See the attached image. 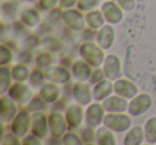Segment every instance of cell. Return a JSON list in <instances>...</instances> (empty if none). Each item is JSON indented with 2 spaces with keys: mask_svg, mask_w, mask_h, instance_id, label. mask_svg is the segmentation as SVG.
<instances>
[{
  "mask_svg": "<svg viewBox=\"0 0 156 145\" xmlns=\"http://www.w3.org/2000/svg\"><path fill=\"white\" fill-rule=\"evenodd\" d=\"M144 130L140 127L137 126L129 130L126 133L125 139H124V144L126 145H139L142 143L143 139H144Z\"/></svg>",
  "mask_w": 156,
  "mask_h": 145,
  "instance_id": "obj_22",
  "label": "cell"
},
{
  "mask_svg": "<svg viewBox=\"0 0 156 145\" xmlns=\"http://www.w3.org/2000/svg\"><path fill=\"white\" fill-rule=\"evenodd\" d=\"M18 136H15V134L12 132L10 134H5V136H2L1 139V144H20L18 142Z\"/></svg>",
  "mask_w": 156,
  "mask_h": 145,
  "instance_id": "obj_39",
  "label": "cell"
},
{
  "mask_svg": "<svg viewBox=\"0 0 156 145\" xmlns=\"http://www.w3.org/2000/svg\"><path fill=\"white\" fill-rule=\"evenodd\" d=\"M31 122H32V117L29 115V112L22 111L12 121L11 131L17 136H24L30 128Z\"/></svg>",
  "mask_w": 156,
  "mask_h": 145,
  "instance_id": "obj_5",
  "label": "cell"
},
{
  "mask_svg": "<svg viewBox=\"0 0 156 145\" xmlns=\"http://www.w3.org/2000/svg\"><path fill=\"white\" fill-rule=\"evenodd\" d=\"M115 92L118 95L126 98V99H132L138 93V88L134 82L127 80V79H117L113 83Z\"/></svg>",
  "mask_w": 156,
  "mask_h": 145,
  "instance_id": "obj_10",
  "label": "cell"
},
{
  "mask_svg": "<svg viewBox=\"0 0 156 145\" xmlns=\"http://www.w3.org/2000/svg\"><path fill=\"white\" fill-rule=\"evenodd\" d=\"M105 17L103 15V12L100 11H89L86 14V22L88 26L92 29H101L104 26Z\"/></svg>",
  "mask_w": 156,
  "mask_h": 145,
  "instance_id": "obj_24",
  "label": "cell"
},
{
  "mask_svg": "<svg viewBox=\"0 0 156 145\" xmlns=\"http://www.w3.org/2000/svg\"><path fill=\"white\" fill-rule=\"evenodd\" d=\"M37 65L40 67H47L50 65V63H51L52 61V58L51 56H50L48 52H42V54H40L39 56H37Z\"/></svg>",
  "mask_w": 156,
  "mask_h": 145,
  "instance_id": "obj_33",
  "label": "cell"
},
{
  "mask_svg": "<svg viewBox=\"0 0 156 145\" xmlns=\"http://www.w3.org/2000/svg\"><path fill=\"white\" fill-rule=\"evenodd\" d=\"M115 90L113 88V85L111 82V80H104L103 79L102 81H100L98 83H96L95 87H94L93 91H92V94H93V98L98 102H101V100L106 99L107 97L110 96V94L112 93V91Z\"/></svg>",
  "mask_w": 156,
  "mask_h": 145,
  "instance_id": "obj_18",
  "label": "cell"
},
{
  "mask_svg": "<svg viewBox=\"0 0 156 145\" xmlns=\"http://www.w3.org/2000/svg\"><path fill=\"white\" fill-rule=\"evenodd\" d=\"M102 12L106 22L110 24H119L123 18V12L122 8L119 3L112 2V1H107L102 5Z\"/></svg>",
  "mask_w": 156,
  "mask_h": 145,
  "instance_id": "obj_9",
  "label": "cell"
},
{
  "mask_svg": "<svg viewBox=\"0 0 156 145\" xmlns=\"http://www.w3.org/2000/svg\"><path fill=\"white\" fill-rule=\"evenodd\" d=\"M44 78H45V74H43V71L35 69L32 71V74L30 75V82L33 85H39L43 82Z\"/></svg>",
  "mask_w": 156,
  "mask_h": 145,
  "instance_id": "obj_35",
  "label": "cell"
},
{
  "mask_svg": "<svg viewBox=\"0 0 156 145\" xmlns=\"http://www.w3.org/2000/svg\"><path fill=\"white\" fill-rule=\"evenodd\" d=\"M49 129L54 138H60L66 131V119L60 112H54L48 116Z\"/></svg>",
  "mask_w": 156,
  "mask_h": 145,
  "instance_id": "obj_8",
  "label": "cell"
},
{
  "mask_svg": "<svg viewBox=\"0 0 156 145\" xmlns=\"http://www.w3.org/2000/svg\"><path fill=\"white\" fill-rule=\"evenodd\" d=\"M60 92V88L56 83H52L51 81V82L43 85L42 90L40 91V95L46 102H55L58 100Z\"/></svg>",
  "mask_w": 156,
  "mask_h": 145,
  "instance_id": "obj_21",
  "label": "cell"
},
{
  "mask_svg": "<svg viewBox=\"0 0 156 145\" xmlns=\"http://www.w3.org/2000/svg\"><path fill=\"white\" fill-rule=\"evenodd\" d=\"M48 128H49L48 119L43 113L37 112L32 115V126H31L32 133H34L40 139H43L47 134Z\"/></svg>",
  "mask_w": 156,
  "mask_h": 145,
  "instance_id": "obj_16",
  "label": "cell"
},
{
  "mask_svg": "<svg viewBox=\"0 0 156 145\" xmlns=\"http://www.w3.org/2000/svg\"><path fill=\"white\" fill-rule=\"evenodd\" d=\"M63 143L64 144L69 145H79L83 144V141L78 138V136L74 132H69V133H65V136H63Z\"/></svg>",
  "mask_w": 156,
  "mask_h": 145,
  "instance_id": "obj_34",
  "label": "cell"
},
{
  "mask_svg": "<svg viewBox=\"0 0 156 145\" xmlns=\"http://www.w3.org/2000/svg\"><path fill=\"white\" fill-rule=\"evenodd\" d=\"M152 106V98L147 94H140L132 98L130 102L128 104V113L135 116L143 114L147 112Z\"/></svg>",
  "mask_w": 156,
  "mask_h": 145,
  "instance_id": "obj_4",
  "label": "cell"
},
{
  "mask_svg": "<svg viewBox=\"0 0 156 145\" xmlns=\"http://www.w3.org/2000/svg\"><path fill=\"white\" fill-rule=\"evenodd\" d=\"M105 77L109 80L113 81L120 78L121 75V62L115 54H109L105 58L103 65Z\"/></svg>",
  "mask_w": 156,
  "mask_h": 145,
  "instance_id": "obj_6",
  "label": "cell"
},
{
  "mask_svg": "<svg viewBox=\"0 0 156 145\" xmlns=\"http://www.w3.org/2000/svg\"><path fill=\"white\" fill-rule=\"evenodd\" d=\"M29 1H35V0H29Z\"/></svg>",
  "mask_w": 156,
  "mask_h": 145,
  "instance_id": "obj_44",
  "label": "cell"
},
{
  "mask_svg": "<svg viewBox=\"0 0 156 145\" xmlns=\"http://www.w3.org/2000/svg\"><path fill=\"white\" fill-rule=\"evenodd\" d=\"M96 41L104 50L109 49L115 41V30L112 27L109 25L103 26L96 34Z\"/></svg>",
  "mask_w": 156,
  "mask_h": 145,
  "instance_id": "obj_17",
  "label": "cell"
},
{
  "mask_svg": "<svg viewBox=\"0 0 156 145\" xmlns=\"http://www.w3.org/2000/svg\"><path fill=\"white\" fill-rule=\"evenodd\" d=\"M98 3H100V0H78L77 8L80 11L89 12L94 7H96Z\"/></svg>",
  "mask_w": 156,
  "mask_h": 145,
  "instance_id": "obj_30",
  "label": "cell"
},
{
  "mask_svg": "<svg viewBox=\"0 0 156 145\" xmlns=\"http://www.w3.org/2000/svg\"><path fill=\"white\" fill-rule=\"evenodd\" d=\"M81 140L85 144H92L96 140V132H94L92 128H86L81 133Z\"/></svg>",
  "mask_w": 156,
  "mask_h": 145,
  "instance_id": "obj_31",
  "label": "cell"
},
{
  "mask_svg": "<svg viewBox=\"0 0 156 145\" xmlns=\"http://www.w3.org/2000/svg\"><path fill=\"white\" fill-rule=\"evenodd\" d=\"M62 19L69 28L75 31H80L85 29L86 26V17L80 12V10L67 9L62 13Z\"/></svg>",
  "mask_w": 156,
  "mask_h": 145,
  "instance_id": "obj_3",
  "label": "cell"
},
{
  "mask_svg": "<svg viewBox=\"0 0 156 145\" xmlns=\"http://www.w3.org/2000/svg\"><path fill=\"white\" fill-rule=\"evenodd\" d=\"M73 96L76 100L83 106L89 105L91 102L92 98H93V94H92L91 90H90L89 85L83 83V81L75 83L73 87Z\"/></svg>",
  "mask_w": 156,
  "mask_h": 145,
  "instance_id": "obj_15",
  "label": "cell"
},
{
  "mask_svg": "<svg viewBox=\"0 0 156 145\" xmlns=\"http://www.w3.org/2000/svg\"><path fill=\"white\" fill-rule=\"evenodd\" d=\"M103 48L100 45L88 42L81 45L80 47V54L86 62L89 63L93 67H100L104 63L105 56Z\"/></svg>",
  "mask_w": 156,
  "mask_h": 145,
  "instance_id": "obj_1",
  "label": "cell"
},
{
  "mask_svg": "<svg viewBox=\"0 0 156 145\" xmlns=\"http://www.w3.org/2000/svg\"><path fill=\"white\" fill-rule=\"evenodd\" d=\"M62 13H63V12L61 11L60 9L52 10L51 13H50V18H51L54 22H58V20L60 19L61 17H62Z\"/></svg>",
  "mask_w": 156,
  "mask_h": 145,
  "instance_id": "obj_42",
  "label": "cell"
},
{
  "mask_svg": "<svg viewBox=\"0 0 156 145\" xmlns=\"http://www.w3.org/2000/svg\"><path fill=\"white\" fill-rule=\"evenodd\" d=\"M119 5L125 11L129 12L133 11L136 7V1L135 0H117Z\"/></svg>",
  "mask_w": 156,
  "mask_h": 145,
  "instance_id": "obj_37",
  "label": "cell"
},
{
  "mask_svg": "<svg viewBox=\"0 0 156 145\" xmlns=\"http://www.w3.org/2000/svg\"><path fill=\"white\" fill-rule=\"evenodd\" d=\"M45 100L40 96H34L33 98H31V102L28 105V109L33 112H37V111H41L42 109L45 107Z\"/></svg>",
  "mask_w": 156,
  "mask_h": 145,
  "instance_id": "obj_29",
  "label": "cell"
},
{
  "mask_svg": "<svg viewBox=\"0 0 156 145\" xmlns=\"http://www.w3.org/2000/svg\"><path fill=\"white\" fill-rule=\"evenodd\" d=\"M78 0H60V5L65 9H71L77 5Z\"/></svg>",
  "mask_w": 156,
  "mask_h": 145,
  "instance_id": "obj_41",
  "label": "cell"
},
{
  "mask_svg": "<svg viewBox=\"0 0 156 145\" xmlns=\"http://www.w3.org/2000/svg\"><path fill=\"white\" fill-rule=\"evenodd\" d=\"M144 136L150 144L156 143V116L150 117L144 125Z\"/></svg>",
  "mask_w": 156,
  "mask_h": 145,
  "instance_id": "obj_26",
  "label": "cell"
},
{
  "mask_svg": "<svg viewBox=\"0 0 156 145\" xmlns=\"http://www.w3.org/2000/svg\"><path fill=\"white\" fill-rule=\"evenodd\" d=\"M12 78H13L12 71H10V69L5 67V65L1 66V68H0V93H1V95L7 93L11 88Z\"/></svg>",
  "mask_w": 156,
  "mask_h": 145,
  "instance_id": "obj_25",
  "label": "cell"
},
{
  "mask_svg": "<svg viewBox=\"0 0 156 145\" xmlns=\"http://www.w3.org/2000/svg\"><path fill=\"white\" fill-rule=\"evenodd\" d=\"M27 40H29V41H31V43H27L28 44L29 47H35V46L39 44V40H37V36H33V35H31V36H29Z\"/></svg>",
  "mask_w": 156,
  "mask_h": 145,
  "instance_id": "obj_43",
  "label": "cell"
},
{
  "mask_svg": "<svg viewBox=\"0 0 156 145\" xmlns=\"http://www.w3.org/2000/svg\"><path fill=\"white\" fill-rule=\"evenodd\" d=\"M8 94L20 105L28 102L31 99V96H32L30 88L25 83H23V81H16V83H14L9 89Z\"/></svg>",
  "mask_w": 156,
  "mask_h": 145,
  "instance_id": "obj_7",
  "label": "cell"
},
{
  "mask_svg": "<svg viewBox=\"0 0 156 145\" xmlns=\"http://www.w3.org/2000/svg\"><path fill=\"white\" fill-rule=\"evenodd\" d=\"M41 20V15L34 9H29L23 12L22 14V22L28 27H34Z\"/></svg>",
  "mask_w": 156,
  "mask_h": 145,
  "instance_id": "obj_27",
  "label": "cell"
},
{
  "mask_svg": "<svg viewBox=\"0 0 156 145\" xmlns=\"http://www.w3.org/2000/svg\"><path fill=\"white\" fill-rule=\"evenodd\" d=\"M65 119L67 122V126L72 128H76L80 126L83 119V111L79 105H72L66 110Z\"/></svg>",
  "mask_w": 156,
  "mask_h": 145,
  "instance_id": "obj_20",
  "label": "cell"
},
{
  "mask_svg": "<svg viewBox=\"0 0 156 145\" xmlns=\"http://www.w3.org/2000/svg\"><path fill=\"white\" fill-rule=\"evenodd\" d=\"M45 78L56 83H66L71 80V73L65 67L50 66L46 68Z\"/></svg>",
  "mask_w": 156,
  "mask_h": 145,
  "instance_id": "obj_12",
  "label": "cell"
},
{
  "mask_svg": "<svg viewBox=\"0 0 156 145\" xmlns=\"http://www.w3.org/2000/svg\"><path fill=\"white\" fill-rule=\"evenodd\" d=\"M12 60V51L5 45H1L0 48V64L1 66L10 63Z\"/></svg>",
  "mask_w": 156,
  "mask_h": 145,
  "instance_id": "obj_32",
  "label": "cell"
},
{
  "mask_svg": "<svg viewBox=\"0 0 156 145\" xmlns=\"http://www.w3.org/2000/svg\"><path fill=\"white\" fill-rule=\"evenodd\" d=\"M16 107L15 100L11 96H2L0 100V114L1 119L5 122H12L16 116Z\"/></svg>",
  "mask_w": 156,
  "mask_h": 145,
  "instance_id": "obj_13",
  "label": "cell"
},
{
  "mask_svg": "<svg viewBox=\"0 0 156 145\" xmlns=\"http://www.w3.org/2000/svg\"><path fill=\"white\" fill-rule=\"evenodd\" d=\"M105 77V74H104V71L101 68H96L95 71H92L91 74V77H90V82L92 85H96L100 81H102Z\"/></svg>",
  "mask_w": 156,
  "mask_h": 145,
  "instance_id": "obj_36",
  "label": "cell"
},
{
  "mask_svg": "<svg viewBox=\"0 0 156 145\" xmlns=\"http://www.w3.org/2000/svg\"><path fill=\"white\" fill-rule=\"evenodd\" d=\"M105 116V108L98 102L91 104L86 110V121L91 127H96L103 122Z\"/></svg>",
  "mask_w": 156,
  "mask_h": 145,
  "instance_id": "obj_11",
  "label": "cell"
},
{
  "mask_svg": "<svg viewBox=\"0 0 156 145\" xmlns=\"http://www.w3.org/2000/svg\"><path fill=\"white\" fill-rule=\"evenodd\" d=\"M103 123H104V125L106 127H108L112 131L122 132V131H126L130 127L132 119L126 114L109 112L108 114H105Z\"/></svg>",
  "mask_w": 156,
  "mask_h": 145,
  "instance_id": "obj_2",
  "label": "cell"
},
{
  "mask_svg": "<svg viewBox=\"0 0 156 145\" xmlns=\"http://www.w3.org/2000/svg\"><path fill=\"white\" fill-rule=\"evenodd\" d=\"M30 76L29 75V69L26 65L24 64H17L12 69V77L16 81H25Z\"/></svg>",
  "mask_w": 156,
  "mask_h": 145,
  "instance_id": "obj_28",
  "label": "cell"
},
{
  "mask_svg": "<svg viewBox=\"0 0 156 145\" xmlns=\"http://www.w3.org/2000/svg\"><path fill=\"white\" fill-rule=\"evenodd\" d=\"M59 0H40V7L41 9L48 11V10H51L56 7V5L58 3Z\"/></svg>",
  "mask_w": 156,
  "mask_h": 145,
  "instance_id": "obj_38",
  "label": "cell"
},
{
  "mask_svg": "<svg viewBox=\"0 0 156 145\" xmlns=\"http://www.w3.org/2000/svg\"><path fill=\"white\" fill-rule=\"evenodd\" d=\"M96 142L100 145H115V138L108 127H101L96 131Z\"/></svg>",
  "mask_w": 156,
  "mask_h": 145,
  "instance_id": "obj_23",
  "label": "cell"
},
{
  "mask_svg": "<svg viewBox=\"0 0 156 145\" xmlns=\"http://www.w3.org/2000/svg\"><path fill=\"white\" fill-rule=\"evenodd\" d=\"M23 144H27V145H40L41 144V141H40V138L37 136L34 133L29 134V136H25L24 141H23Z\"/></svg>",
  "mask_w": 156,
  "mask_h": 145,
  "instance_id": "obj_40",
  "label": "cell"
},
{
  "mask_svg": "<svg viewBox=\"0 0 156 145\" xmlns=\"http://www.w3.org/2000/svg\"><path fill=\"white\" fill-rule=\"evenodd\" d=\"M72 71H73L74 77L79 81L88 80V79H90L91 74H92L91 65H90L88 62H86L85 60L76 61V62L73 64Z\"/></svg>",
  "mask_w": 156,
  "mask_h": 145,
  "instance_id": "obj_19",
  "label": "cell"
},
{
  "mask_svg": "<svg viewBox=\"0 0 156 145\" xmlns=\"http://www.w3.org/2000/svg\"><path fill=\"white\" fill-rule=\"evenodd\" d=\"M105 110L112 113H122L128 109V102L126 98L120 95L109 96L103 102Z\"/></svg>",
  "mask_w": 156,
  "mask_h": 145,
  "instance_id": "obj_14",
  "label": "cell"
}]
</instances>
